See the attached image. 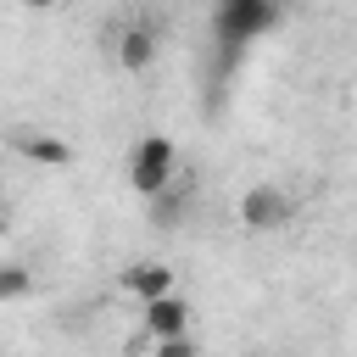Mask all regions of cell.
<instances>
[{
	"mask_svg": "<svg viewBox=\"0 0 357 357\" xmlns=\"http://www.w3.org/2000/svg\"><path fill=\"white\" fill-rule=\"evenodd\" d=\"M279 22V0H218L212 11V39H218V61L229 67L251 39H262Z\"/></svg>",
	"mask_w": 357,
	"mask_h": 357,
	"instance_id": "6da1fadb",
	"label": "cell"
},
{
	"mask_svg": "<svg viewBox=\"0 0 357 357\" xmlns=\"http://www.w3.org/2000/svg\"><path fill=\"white\" fill-rule=\"evenodd\" d=\"M128 184H134V195H145V201H156V195H167V190L178 184V151H173L167 134H145V139L128 151Z\"/></svg>",
	"mask_w": 357,
	"mask_h": 357,
	"instance_id": "7a4b0ae2",
	"label": "cell"
},
{
	"mask_svg": "<svg viewBox=\"0 0 357 357\" xmlns=\"http://www.w3.org/2000/svg\"><path fill=\"white\" fill-rule=\"evenodd\" d=\"M240 223H245L251 234L284 229V223H290V195H284L279 184H251V190L240 195Z\"/></svg>",
	"mask_w": 357,
	"mask_h": 357,
	"instance_id": "3957f363",
	"label": "cell"
},
{
	"mask_svg": "<svg viewBox=\"0 0 357 357\" xmlns=\"http://www.w3.org/2000/svg\"><path fill=\"white\" fill-rule=\"evenodd\" d=\"M145 329L156 335V340H178V335H190V301L173 290V296H162V301H145Z\"/></svg>",
	"mask_w": 357,
	"mask_h": 357,
	"instance_id": "277c9868",
	"label": "cell"
},
{
	"mask_svg": "<svg viewBox=\"0 0 357 357\" xmlns=\"http://www.w3.org/2000/svg\"><path fill=\"white\" fill-rule=\"evenodd\" d=\"M11 151L28 156V162H39V167H67V162H73V145H67V139L33 134V128H17V134H11Z\"/></svg>",
	"mask_w": 357,
	"mask_h": 357,
	"instance_id": "5b68a950",
	"label": "cell"
},
{
	"mask_svg": "<svg viewBox=\"0 0 357 357\" xmlns=\"http://www.w3.org/2000/svg\"><path fill=\"white\" fill-rule=\"evenodd\" d=\"M123 290L139 301H162V296H173V268L167 262H134V268H123Z\"/></svg>",
	"mask_w": 357,
	"mask_h": 357,
	"instance_id": "8992f818",
	"label": "cell"
},
{
	"mask_svg": "<svg viewBox=\"0 0 357 357\" xmlns=\"http://www.w3.org/2000/svg\"><path fill=\"white\" fill-rule=\"evenodd\" d=\"M151 61H156V33H151L145 22L123 28V39H117V67H123V73H145Z\"/></svg>",
	"mask_w": 357,
	"mask_h": 357,
	"instance_id": "52a82bcc",
	"label": "cell"
},
{
	"mask_svg": "<svg viewBox=\"0 0 357 357\" xmlns=\"http://www.w3.org/2000/svg\"><path fill=\"white\" fill-rule=\"evenodd\" d=\"M28 290H33V273H28L22 262H6V268H0V301H22Z\"/></svg>",
	"mask_w": 357,
	"mask_h": 357,
	"instance_id": "ba28073f",
	"label": "cell"
},
{
	"mask_svg": "<svg viewBox=\"0 0 357 357\" xmlns=\"http://www.w3.org/2000/svg\"><path fill=\"white\" fill-rule=\"evenodd\" d=\"M173 190H178V184H173ZM173 190H167V195H156V201H151V212H156V218H162V229H178V218H184V212H190V201H184V195H173Z\"/></svg>",
	"mask_w": 357,
	"mask_h": 357,
	"instance_id": "9c48e42d",
	"label": "cell"
},
{
	"mask_svg": "<svg viewBox=\"0 0 357 357\" xmlns=\"http://www.w3.org/2000/svg\"><path fill=\"white\" fill-rule=\"evenodd\" d=\"M151 357H201V351H195V340H190V335H178V340H156V351H151Z\"/></svg>",
	"mask_w": 357,
	"mask_h": 357,
	"instance_id": "30bf717a",
	"label": "cell"
},
{
	"mask_svg": "<svg viewBox=\"0 0 357 357\" xmlns=\"http://www.w3.org/2000/svg\"><path fill=\"white\" fill-rule=\"evenodd\" d=\"M22 6H33V11H50V6H61V0H22Z\"/></svg>",
	"mask_w": 357,
	"mask_h": 357,
	"instance_id": "8fae6325",
	"label": "cell"
}]
</instances>
